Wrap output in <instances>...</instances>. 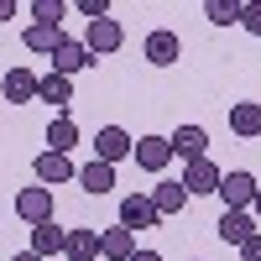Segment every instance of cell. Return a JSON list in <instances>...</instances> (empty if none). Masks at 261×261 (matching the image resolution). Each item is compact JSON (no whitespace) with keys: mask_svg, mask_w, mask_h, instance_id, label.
<instances>
[{"mask_svg":"<svg viewBox=\"0 0 261 261\" xmlns=\"http://www.w3.org/2000/svg\"><path fill=\"white\" fill-rule=\"evenodd\" d=\"M79 16H89V21H105V16H110V0H79Z\"/></svg>","mask_w":261,"mask_h":261,"instance_id":"26","label":"cell"},{"mask_svg":"<svg viewBox=\"0 0 261 261\" xmlns=\"http://www.w3.org/2000/svg\"><path fill=\"white\" fill-rule=\"evenodd\" d=\"M167 146H172V157H178L183 167H188V162H204L209 130H204V125H178V130H172V136H167Z\"/></svg>","mask_w":261,"mask_h":261,"instance_id":"5","label":"cell"},{"mask_svg":"<svg viewBox=\"0 0 261 261\" xmlns=\"http://www.w3.org/2000/svg\"><path fill=\"white\" fill-rule=\"evenodd\" d=\"M141 53H146V63H151V68H172V63L183 58V42H178V32H167V27H157V32H146V42H141Z\"/></svg>","mask_w":261,"mask_h":261,"instance_id":"2","label":"cell"},{"mask_svg":"<svg viewBox=\"0 0 261 261\" xmlns=\"http://www.w3.org/2000/svg\"><path fill=\"white\" fill-rule=\"evenodd\" d=\"M120 225H125V230H151V225H162L151 193H130V199H120Z\"/></svg>","mask_w":261,"mask_h":261,"instance_id":"7","label":"cell"},{"mask_svg":"<svg viewBox=\"0 0 261 261\" xmlns=\"http://www.w3.org/2000/svg\"><path fill=\"white\" fill-rule=\"evenodd\" d=\"M204 16L214 21V27H235V21H241V0H209Z\"/></svg>","mask_w":261,"mask_h":261,"instance_id":"23","label":"cell"},{"mask_svg":"<svg viewBox=\"0 0 261 261\" xmlns=\"http://www.w3.org/2000/svg\"><path fill=\"white\" fill-rule=\"evenodd\" d=\"M21 42H27V53H58L63 27H42V21H32V27L21 32Z\"/></svg>","mask_w":261,"mask_h":261,"instance_id":"22","label":"cell"},{"mask_svg":"<svg viewBox=\"0 0 261 261\" xmlns=\"http://www.w3.org/2000/svg\"><path fill=\"white\" fill-rule=\"evenodd\" d=\"M99 251H105V261H130L136 256V230H125V225L99 230Z\"/></svg>","mask_w":261,"mask_h":261,"instance_id":"15","label":"cell"},{"mask_svg":"<svg viewBox=\"0 0 261 261\" xmlns=\"http://www.w3.org/2000/svg\"><path fill=\"white\" fill-rule=\"evenodd\" d=\"M16 214H21L32 230L47 225V220H53V188H42V183H37V188H21V193H16Z\"/></svg>","mask_w":261,"mask_h":261,"instance_id":"4","label":"cell"},{"mask_svg":"<svg viewBox=\"0 0 261 261\" xmlns=\"http://www.w3.org/2000/svg\"><path fill=\"white\" fill-rule=\"evenodd\" d=\"M167 162H172L167 136H136V167H141V172H162Z\"/></svg>","mask_w":261,"mask_h":261,"instance_id":"11","label":"cell"},{"mask_svg":"<svg viewBox=\"0 0 261 261\" xmlns=\"http://www.w3.org/2000/svg\"><path fill=\"white\" fill-rule=\"evenodd\" d=\"M241 27L261 37V0H246V6H241Z\"/></svg>","mask_w":261,"mask_h":261,"instance_id":"25","label":"cell"},{"mask_svg":"<svg viewBox=\"0 0 261 261\" xmlns=\"http://www.w3.org/2000/svg\"><path fill=\"white\" fill-rule=\"evenodd\" d=\"M63 256H68V261H94V256H105V251H99V230H89V225H84V230H68V251H63Z\"/></svg>","mask_w":261,"mask_h":261,"instance_id":"21","label":"cell"},{"mask_svg":"<svg viewBox=\"0 0 261 261\" xmlns=\"http://www.w3.org/2000/svg\"><path fill=\"white\" fill-rule=\"evenodd\" d=\"M0 214H6V204H0Z\"/></svg>","mask_w":261,"mask_h":261,"instance_id":"32","label":"cell"},{"mask_svg":"<svg viewBox=\"0 0 261 261\" xmlns=\"http://www.w3.org/2000/svg\"><path fill=\"white\" fill-rule=\"evenodd\" d=\"M37 84H42V79H37L32 68H21V63H16V68L0 79V89H6L11 105H32V99H37Z\"/></svg>","mask_w":261,"mask_h":261,"instance_id":"14","label":"cell"},{"mask_svg":"<svg viewBox=\"0 0 261 261\" xmlns=\"http://www.w3.org/2000/svg\"><path fill=\"white\" fill-rule=\"evenodd\" d=\"M230 136H241V141H256L261 136V105L256 99L230 105Z\"/></svg>","mask_w":261,"mask_h":261,"instance_id":"13","label":"cell"},{"mask_svg":"<svg viewBox=\"0 0 261 261\" xmlns=\"http://www.w3.org/2000/svg\"><path fill=\"white\" fill-rule=\"evenodd\" d=\"M11 261H42V256H37V251L27 246V251H21V256H11Z\"/></svg>","mask_w":261,"mask_h":261,"instance_id":"30","label":"cell"},{"mask_svg":"<svg viewBox=\"0 0 261 261\" xmlns=\"http://www.w3.org/2000/svg\"><path fill=\"white\" fill-rule=\"evenodd\" d=\"M79 188L94 193V199H99V193H110V188H115V167H110V162H84V167H79Z\"/></svg>","mask_w":261,"mask_h":261,"instance_id":"19","label":"cell"},{"mask_svg":"<svg viewBox=\"0 0 261 261\" xmlns=\"http://www.w3.org/2000/svg\"><path fill=\"white\" fill-rule=\"evenodd\" d=\"M32 172H37V183H42V188L79 183V167H73V157H63V151H42V157L32 162Z\"/></svg>","mask_w":261,"mask_h":261,"instance_id":"3","label":"cell"},{"mask_svg":"<svg viewBox=\"0 0 261 261\" xmlns=\"http://www.w3.org/2000/svg\"><path fill=\"white\" fill-rule=\"evenodd\" d=\"M220 178H225V172L214 167L209 157H204V162H188V167H183V188H188V199H193V193H220Z\"/></svg>","mask_w":261,"mask_h":261,"instance_id":"12","label":"cell"},{"mask_svg":"<svg viewBox=\"0 0 261 261\" xmlns=\"http://www.w3.org/2000/svg\"><path fill=\"white\" fill-rule=\"evenodd\" d=\"M73 146H79V125L68 115H53L47 120V151H63V157H68Z\"/></svg>","mask_w":261,"mask_h":261,"instance_id":"20","label":"cell"},{"mask_svg":"<svg viewBox=\"0 0 261 261\" xmlns=\"http://www.w3.org/2000/svg\"><path fill=\"white\" fill-rule=\"evenodd\" d=\"M241 261H261V235H251V241L241 246Z\"/></svg>","mask_w":261,"mask_h":261,"instance_id":"27","label":"cell"},{"mask_svg":"<svg viewBox=\"0 0 261 261\" xmlns=\"http://www.w3.org/2000/svg\"><path fill=\"white\" fill-rule=\"evenodd\" d=\"M120 42H125V32H120V21H89V27H84V47H89L94 58L99 53H120Z\"/></svg>","mask_w":261,"mask_h":261,"instance_id":"10","label":"cell"},{"mask_svg":"<svg viewBox=\"0 0 261 261\" xmlns=\"http://www.w3.org/2000/svg\"><path fill=\"white\" fill-rule=\"evenodd\" d=\"M251 235H261V220L251 209H225L220 214V241H230V246H246Z\"/></svg>","mask_w":261,"mask_h":261,"instance_id":"8","label":"cell"},{"mask_svg":"<svg viewBox=\"0 0 261 261\" xmlns=\"http://www.w3.org/2000/svg\"><path fill=\"white\" fill-rule=\"evenodd\" d=\"M16 16V0H0V21H11Z\"/></svg>","mask_w":261,"mask_h":261,"instance_id":"28","label":"cell"},{"mask_svg":"<svg viewBox=\"0 0 261 261\" xmlns=\"http://www.w3.org/2000/svg\"><path fill=\"white\" fill-rule=\"evenodd\" d=\"M37 99H47L58 115H68V105H73V79H63V73H47L37 84Z\"/></svg>","mask_w":261,"mask_h":261,"instance_id":"16","label":"cell"},{"mask_svg":"<svg viewBox=\"0 0 261 261\" xmlns=\"http://www.w3.org/2000/svg\"><path fill=\"white\" fill-rule=\"evenodd\" d=\"M256 178H251V172H225V178H220V199H225V209H251L256 204Z\"/></svg>","mask_w":261,"mask_h":261,"instance_id":"9","label":"cell"},{"mask_svg":"<svg viewBox=\"0 0 261 261\" xmlns=\"http://www.w3.org/2000/svg\"><path fill=\"white\" fill-rule=\"evenodd\" d=\"M125 157H136V141H130V130H120V125H105V130H94V162H125Z\"/></svg>","mask_w":261,"mask_h":261,"instance_id":"1","label":"cell"},{"mask_svg":"<svg viewBox=\"0 0 261 261\" xmlns=\"http://www.w3.org/2000/svg\"><path fill=\"white\" fill-rule=\"evenodd\" d=\"M130 261H162V251H136Z\"/></svg>","mask_w":261,"mask_h":261,"instance_id":"29","label":"cell"},{"mask_svg":"<svg viewBox=\"0 0 261 261\" xmlns=\"http://www.w3.org/2000/svg\"><path fill=\"white\" fill-rule=\"evenodd\" d=\"M94 63V53L84 47V37H63L58 42V53H53V73H63V79H73V73H84Z\"/></svg>","mask_w":261,"mask_h":261,"instance_id":"6","label":"cell"},{"mask_svg":"<svg viewBox=\"0 0 261 261\" xmlns=\"http://www.w3.org/2000/svg\"><path fill=\"white\" fill-rule=\"evenodd\" d=\"M251 214H256V220H261V188H256V204H251Z\"/></svg>","mask_w":261,"mask_h":261,"instance_id":"31","label":"cell"},{"mask_svg":"<svg viewBox=\"0 0 261 261\" xmlns=\"http://www.w3.org/2000/svg\"><path fill=\"white\" fill-rule=\"evenodd\" d=\"M32 251H37L42 261L63 256V251H68V230H58L53 220H47V225H37V230H32Z\"/></svg>","mask_w":261,"mask_h":261,"instance_id":"18","label":"cell"},{"mask_svg":"<svg viewBox=\"0 0 261 261\" xmlns=\"http://www.w3.org/2000/svg\"><path fill=\"white\" fill-rule=\"evenodd\" d=\"M151 204H157L162 220L183 214V209H188V188H183V178H178V183H157V188H151Z\"/></svg>","mask_w":261,"mask_h":261,"instance_id":"17","label":"cell"},{"mask_svg":"<svg viewBox=\"0 0 261 261\" xmlns=\"http://www.w3.org/2000/svg\"><path fill=\"white\" fill-rule=\"evenodd\" d=\"M63 11H68L63 0H32V16L42 21V27H58V21H63Z\"/></svg>","mask_w":261,"mask_h":261,"instance_id":"24","label":"cell"}]
</instances>
